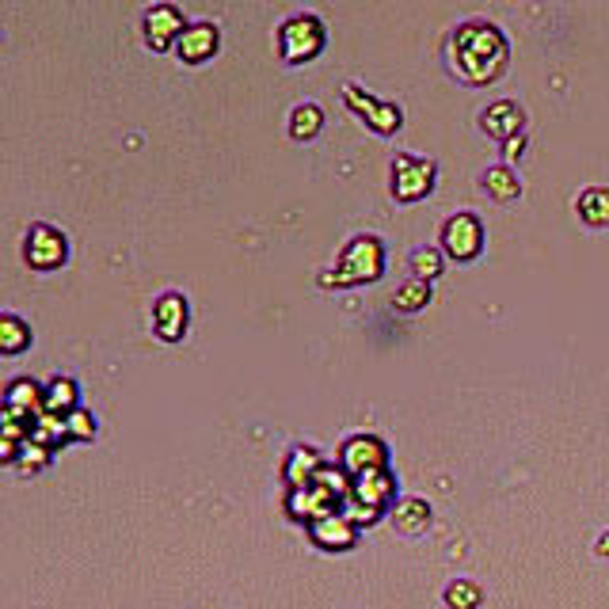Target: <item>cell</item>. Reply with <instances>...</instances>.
Wrapping results in <instances>:
<instances>
[{
  "label": "cell",
  "mask_w": 609,
  "mask_h": 609,
  "mask_svg": "<svg viewBox=\"0 0 609 609\" xmlns=\"http://www.w3.org/2000/svg\"><path fill=\"white\" fill-rule=\"evenodd\" d=\"M442 57H446V69L454 73L461 85L488 88L507 73L510 46L507 35L491 20H465L450 31Z\"/></svg>",
  "instance_id": "6da1fadb"
},
{
  "label": "cell",
  "mask_w": 609,
  "mask_h": 609,
  "mask_svg": "<svg viewBox=\"0 0 609 609\" xmlns=\"http://www.w3.org/2000/svg\"><path fill=\"white\" fill-rule=\"evenodd\" d=\"M381 270H385V244L377 241V236H355V241L343 248L340 267L324 270L320 283L324 286H362V283L381 278Z\"/></svg>",
  "instance_id": "7a4b0ae2"
},
{
  "label": "cell",
  "mask_w": 609,
  "mask_h": 609,
  "mask_svg": "<svg viewBox=\"0 0 609 609\" xmlns=\"http://www.w3.org/2000/svg\"><path fill=\"white\" fill-rule=\"evenodd\" d=\"M328 46V31H324V20L312 12H298L290 20L278 23V57L286 65H304L312 57H320Z\"/></svg>",
  "instance_id": "3957f363"
},
{
  "label": "cell",
  "mask_w": 609,
  "mask_h": 609,
  "mask_svg": "<svg viewBox=\"0 0 609 609\" xmlns=\"http://www.w3.org/2000/svg\"><path fill=\"white\" fill-rule=\"evenodd\" d=\"M434 179H439V168H434V160H427V156H411V153L392 156L389 184H392V199L397 202L427 199L431 187H434Z\"/></svg>",
  "instance_id": "277c9868"
},
{
  "label": "cell",
  "mask_w": 609,
  "mask_h": 609,
  "mask_svg": "<svg viewBox=\"0 0 609 609\" xmlns=\"http://www.w3.org/2000/svg\"><path fill=\"white\" fill-rule=\"evenodd\" d=\"M23 263L31 270H57L69 263V236L57 225H46V221H35L23 236Z\"/></svg>",
  "instance_id": "5b68a950"
},
{
  "label": "cell",
  "mask_w": 609,
  "mask_h": 609,
  "mask_svg": "<svg viewBox=\"0 0 609 609\" xmlns=\"http://www.w3.org/2000/svg\"><path fill=\"white\" fill-rule=\"evenodd\" d=\"M184 31H187V20H184V12L171 4V0H156V4L145 8L142 35H145V46H150L153 54L176 51V43H179Z\"/></svg>",
  "instance_id": "8992f818"
},
{
  "label": "cell",
  "mask_w": 609,
  "mask_h": 609,
  "mask_svg": "<svg viewBox=\"0 0 609 609\" xmlns=\"http://www.w3.org/2000/svg\"><path fill=\"white\" fill-rule=\"evenodd\" d=\"M343 100H347V107L355 114H362L366 119V126L374 130V134H381V137H392L400 130V122H405V111H400L397 103H385V100H377V96H369L362 85H343Z\"/></svg>",
  "instance_id": "52a82bcc"
},
{
  "label": "cell",
  "mask_w": 609,
  "mask_h": 609,
  "mask_svg": "<svg viewBox=\"0 0 609 609\" xmlns=\"http://www.w3.org/2000/svg\"><path fill=\"white\" fill-rule=\"evenodd\" d=\"M480 248H484L480 218H476V213H454V218L446 221V229H442V252L457 263H468L480 255Z\"/></svg>",
  "instance_id": "ba28073f"
},
{
  "label": "cell",
  "mask_w": 609,
  "mask_h": 609,
  "mask_svg": "<svg viewBox=\"0 0 609 609\" xmlns=\"http://www.w3.org/2000/svg\"><path fill=\"white\" fill-rule=\"evenodd\" d=\"M218 51H221V31H218V23H210V20L187 23V31L176 43V54L184 65H206Z\"/></svg>",
  "instance_id": "9c48e42d"
},
{
  "label": "cell",
  "mask_w": 609,
  "mask_h": 609,
  "mask_svg": "<svg viewBox=\"0 0 609 609\" xmlns=\"http://www.w3.org/2000/svg\"><path fill=\"white\" fill-rule=\"evenodd\" d=\"M340 461L351 476H362V473H374V468H385L389 450H385V442L374 439V434H355V439L343 442Z\"/></svg>",
  "instance_id": "30bf717a"
},
{
  "label": "cell",
  "mask_w": 609,
  "mask_h": 609,
  "mask_svg": "<svg viewBox=\"0 0 609 609\" xmlns=\"http://www.w3.org/2000/svg\"><path fill=\"white\" fill-rule=\"evenodd\" d=\"M187 320H191V309H187L184 294H164L160 301L153 304V332L160 335L164 343H179L187 335Z\"/></svg>",
  "instance_id": "8fae6325"
},
{
  "label": "cell",
  "mask_w": 609,
  "mask_h": 609,
  "mask_svg": "<svg viewBox=\"0 0 609 609\" xmlns=\"http://www.w3.org/2000/svg\"><path fill=\"white\" fill-rule=\"evenodd\" d=\"M480 130L496 142H510V137L525 134V111L514 100H496L491 107H484Z\"/></svg>",
  "instance_id": "7c38bea8"
},
{
  "label": "cell",
  "mask_w": 609,
  "mask_h": 609,
  "mask_svg": "<svg viewBox=\"0 0 609 609\" xmlns=\"http://www.w3.org/2000/svg\"><path fill=\"white\" fill-rule=\"evenodd\" d=\"M286 510H290V518H298V522H320V518L335 514L340 510V499L332 496V491H324L320 484H309V488H298L290 491V499H286Z\"/></svg>",
  "instance_id": "4fadbf2b"
},
{
  "label": "cell",
  "mask_w": 609,
  "mask_h": 609,
  "mask_svg": "<svg viewBox=\"0 0 609 609\" xmlns=\"http://www.w3.org/2000/svg\"><path fill=\"white\" fill-rule=\"evenodd\" d=\"M392 496H397V480H392L389 468L362 473V476H355V484H351V503L369 507V510H381Z\"/></svg>",
  "instance_id": "5bb4252c"
},
{
  "label": "cell",
  "mask_w": 609,
  "mask_h": 609,
  "mask_svg": "<svg viewBox=\"0 0 609 609\" xmlns=\"http://www.w3.org/2000/svg\"><path fill=\"white\" fill-rule=\"evenodd\" d=\"M312 541H317L324 553H343V549H351L355 545V538H358V525L351 522L347 514H328V518H320V522H312Z\"/></svg>",
  "instance_id": "9a60e30c"
},
{
  "label": "cell",
  "mask_w": 609,
  "mask_h": 609,
  "mask_svg": "<svg viewBox=\"0 0 609 609\" xmlns=\"http://www.w3.org/2000/svg\"><path fill=\"white\" fill-rule=\"evenodd\" d=\"M43 389L46 385L31 381V377H15L4 392V408H12L15 416H23V419L43 416Z\"/></svg>",
  "instance_id": "2e32d148"
},
{
  "label": "cell",
  "mask_w": 609,
  "mask_h": 609,
  "mask_svg": "<svg viewBox=\"0 0 609 609\" xmlns=\"http://www.w3.org/2000/svg\"><path fill=\"white\" fill-rule=\"evenodd\" d=\"M31 343H35V332H31L27 320L20 312H0V355L4 358L23 355Z\"/></svg>",
  "instance_id": "e0dca14e"
},
{
  "label": "cell",
  "mask_w": 609,
  "mask_h": 609,
  "mask_svg": "<svg viewBox=\"0 0 609 609\" xmlns=\"http://www.w3.org/2000/svg\"><path fill=\"white\" fill-rule=\"evenodd\" d=\"M73 408H80V385L73 381V377L57 374L54 381H46V389H43V411L69 416Z\"/></svg>",
  "instance_id": "ac0fdd59"
},
{
  "label": "cell",
  "mask_w": 609,
  "mask_h": 609,
  "mask_svg": "<svg viewBox=\"0 0 609 609\" xmlns=\"http://www.w3.org/2000/svg\"><path fill=\"white\" fill-rule=\"evenodd\" d=\"M27 439L38 442V446H46V450H57V446H65V442H73L69 427H65V416H54V411H43V416L31 419Z\"/></svg>",
  "instance_id": "d6986e66"
},
{
  "label": "cell",
  "mask_w": 609,
  "mask_h": 609,
  "mask_svg": "<svg viewBox=\"0 0 609 609\" xmlns=\"http://www.w3.org/2000/svg\"><path fill=\"white\" fill-rule=\"evenodd\" d=\"M317 473H320V457L312 454L309 446L294 450L290 461H286V468H283V476H286V484H290V491L309 488V484L317 480Z\"/></svg>",
  "instance_id": "ffe728a7"
},
{
  "label": "cell",
  "mask_w": 609,
  "mask_h": 609,
  "mask_svg": "<svg viewBox=\"0 0 609 609\" xmlns=\"http://www.w3.org/2000/svg\"><path fill=\"white\" fill-rule=\"evenodd\" d=\"M575 213L583 218V225L590 229H606L609 225V191L606 187H590L575 199Z\"/></svg>",
  "instance_id": "44dd1931"
},
{
  "label": "cell",
  "mask_w": 609,
  "mask_h": 609,
  "mask_svg": "<svg viewBox=\"0 0 609 609\" xmlns=\"http://www.w3.org/2000/svg\"><path fill=\"white\" fill-rule=\"evenodd\" d=\"M484 191H488V199L496 202H514L518 195H522V184H518V176L507 168V164H496V168H488L480 176Z\"/></svg>",
  "instance_id": "7402d4cb"
},
{
  "label": "cell",
  "mask_w": 609,
  "mask_h": 609,
  "mask_svg": "<svg viewBox=\"0 0 609 609\" xmlns=\"http://www.w3.org/2000/svg\"><path fill=\"white\" fill-rule=\"evenodd\" d=\"M324 130V111L317 103H298L290 111V137L294 142H312Z\"/></svg>",
  "instance_id": "603a6c76"
},
{
  "label": "cell",
  "mask_w": 609,
  "mask_h": 609,
  "mask_svg": "<svg viewBox=\"0 0 609 609\" xmlns=\"http://www.w3.org/2000/svg\"><path fill=\"white\" fill-rule=\"evenodd\" d=\"M392 522H397L400 533H423L431 525V503L427 499H405L392 514Z\"/></svg>",
  "instance_id": "cb8c5ba5"
},
{
  "label": "cell",
  "mask_w": 609,
  "mask_h": 609,
  "mask_svg": "<svg viewBox=\"0 0 609 609\" xmlns=\"http://www.w3.org/2000/svg\"><path fill=\"white\" fill-rule=\"evenodd\" d=\"M427 301H431V283H423V278H416V283H405L397 294H392V304H397L400 312H419Z\"/></svg>",
  "instance_id": "d4e9b609"
},
{
  "label": "cell",
  "mask_w": 609,
  "mask_h": 609,
  "mask_svg": "<svg viewBox=\"0 0 609 609\" xmlns=\"http://www.w3.org/2000/svg\"><path fill=\"white\" fill-rule=\"evenodd\" d=\"M51 457H54V450H46V446H38V442L23 439L20 442V454H15V465H20L23 476H27V473H43V468L51 465Z\"/></svg>",
  "instance_id": "484cf974"
},
{
  "label": "cell",
  "mask_w": 609,
  "mask_h": 609,
  "mask_svg": "<svg viewBox=\"0 0 609 609\" xmlns=\"http://www.w3.org/2000/svg\"><path fill=\"white\" fill-rule=\"evenodd\" d=\"M411 275L423 278V283H434L442 275V252L439 248H416L411 252Z\"/></svg>",
  "instance_id": "4316f807"
},
{
  "label": "cell",
  "mask_w": 609,
  "mask_h": 609,
  "mask_svg": "<svg viewBox=\"0 0 609 609\" xmlns=\"http://www.w3.org/2000/svg\"><path fill=\"white\" fill-rule=\"evenodd\" d=\"M65 427H69L73 442H92L96 431H100V423H96V416L88 408H73L69 416H65Z\"/></svg>",
  "instance_id": "83f0119b"
},
{
  "label": "cell",
  "mask_w": 609,
  "mask_h": 609,
  "mask_svg": "<svg viewBox=\"0 0 609 609\" xmlns=\"http://www.w3.org/2000/svg\"><path fill=\"white\" fill-rule=\"evenodd\" d=\"M312 484H320L324 491H332L340 503H347L351 499V480H347V468H328V465H320V473H317V480Z\"/></svg>",
  "instance_id": "f1b7e54d"
},
{
  "label": "cell",
  "mask_w": 609,
  "mask_h": 609,
  "mask_svg": "<svg viewBox=\"0 0 609 609\" xmlns=\"http://www.w3.org/2000/svg\"><path fill=\"white\" fill-rule=\"evenodd\" d=\"M480 587L476 583H468V579H457V583H450V590H446V606L450 609H476L480 606Z\"/></svg>",
  "instance_id": "f546056e"
},
{
  "label": "cell",
  "mask_w": 609,
  "mask_h": 609,
  "mask_svg": "<svg viewBox=\"0 0 609 609\" xmlns=\"http://www.w3.org/2000/svg\"><path fill=\"white\" fill-rule=\"evenodd\" d=\"M0 434H4V439H12V442H23L31 434V419L15 416L12 408L0 405Z\"/></svg>",
  "instance_id": "4dcf8cb0"
},
{
  "label": "cell",
  "mask_w": 609,
  "mask_h": 609,
  "mask_svg": "<svg viewBox=\"0 0 609 609\" xmlns=\"http://www.w3.org/2000/svg\"><path fill=\"white\" fill-rule=\"evenodd\" d=\"M15 454H20V442L0 434V465H15Z\"/></svg>",
  "instance_id": "1f68e13d"
},
{
  "label": "cell",
  "mask_w": 609,
  "mask_h": 609,
  "mask_svg": "<svg viewBox=\"0 0 609 609\" xmlns=\"http://www.w3.org/2000/svg\"><path fill=\"white\" fill-rule=\"evenodd\" d=\"M522 150H525V134H518V137H510V142H503V156H507V160H518V156H522Z\"/></svg>",
  "instance_id": "d6a6232c"
},
{
  "label": "cell",
  "mask_w": 609,
  "mask_h": 609,
  "mask_svg": "<svg viewBox=\"0 0 609 609\" xmlns=\"http://www.w3.org/2000/svg\"><path fill=\"white\" fill-rule=\"evenodd\" d=\"M602 553H609V538H602Z\"/></svg>",
  "instance_id": "836d02e7"
}]
</instances>
